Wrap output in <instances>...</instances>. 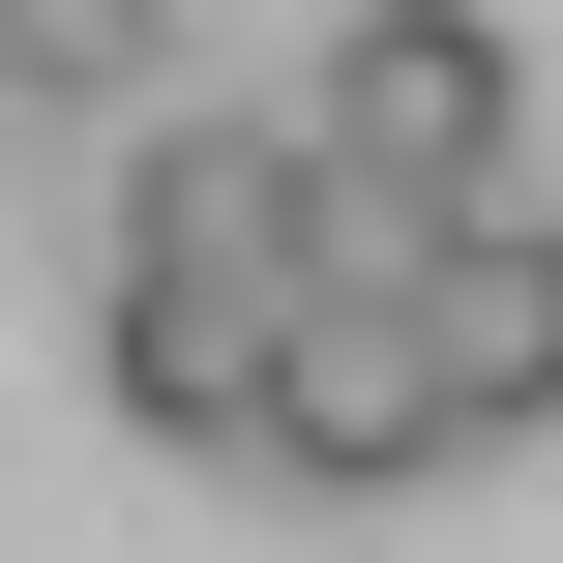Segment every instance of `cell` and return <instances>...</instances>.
<instances>
[{"instance_id": "cell-1", "label": "cell", "mask_w": 563, "mask_h": 563, "mask_svg": "<svg viewBox=\"0 0 563 563\" xmlns=\"http://www.w3.org/2000/svg\"><path fill=\"white\" fill-rule=\"evenodd\" d=\"M297 267H327V148H297V119H148V178H119V297H89L119 416H148V445H267V327H297Z\"/></svg>"}, {"instance_id": "cell-2", "label": "cell", "mask_w": 563, "mask_h": 563, "mask_svg": "<svg viewBox=\"0 0 563 563\" xmlns=\"http://www.w3.org/2000/svg\"><path fill=\"white\" fill-rule=\"evenodd\" d=\"M297 148H327L356 208H416V238L534 208V59H505V0H356L327 89H297Z\"/></svg>"}, {"instance_id": "cell-4", "label": "cell", "mask_w": 563, "mask_h": 563, "mask_svg": "<svg viewBox=\"0 0 563 563\" xmlns=\"http://www.w3.org/2000/svg\"><path fill=\"white\" fill-rule=\"evenodd\" d=\"M178 59V0H30V89H148Z\"/></svg>"}, {"instance_id": "cell-3", "label": "cell", "mask_w": 563, "mask_h": 563, "mask_svg": "<svg viewBox=\"0 0 563 563\" xmlns=\"http://www.w3.org/2000/svg\"><path fill=\"white\" fill-rule=\"evenodd\" d=\"M416 297H445V416H475V445H534V416H563V208H475Z\"/></svg>"}, {"instance_id": "cell-5", "label": "cell", "mask_w": 563, "mask_h": 563, "mask_svg": "<svg viewBox=\"0 0 563 563\" xmlns=\"http://www.w3.org/2000/svg\"><path fill=\"white\" fill-rule=\"evenodd\" d=\"M0 89H30V0H0Z\"/></svg>"}]
</instances>
